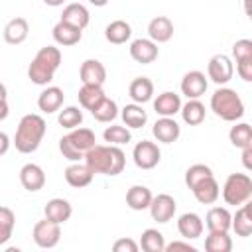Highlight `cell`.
I'll return each instance as SVG.
<instances>
[{
    "instance_id": "cell-1",
    "label": "cell",
    "mask_w": 252,
    "mask_h": 252,
    "mask_svg": "<svg viewBox=\"0 0 252 252\" xmlns=\"http://www.w3.org/2000/svg\"><path fill=\"white\" fill-rule=\"evenodd\" d=\"M83 159L93 173H102V175H118L126 165L124 152L120 150V146H112V144L108 146L94 144L91 150L85 152Z\"/></svg>"
},
{
    "instance_id": "cell-2",
    "label": "cell",
    "mask_w": 252,
    "mask_h": 252,
    "mask_svg": "<svg viewBox=\"0 0 252 252\" xmlns=\"http://www.w3.org/2000/svg\"><path fill=\"white\" fill-rule=\"evenodd\" d=\"M45 120L39 114H26L22 116L16 134H14V146L20 154H32L39 148L43 136H45Z\"/></svg>"
},
{
    "instance_id": "cell-3",
    "label": "cell",
    "mask_w": 252,
    "mask_h": 252,
    "mask_svg": "<svg viewBox=\"0 0 252 252\" xmlns=\"http://www.w3.org/2000/svg\"><path fill=\"white\" fill-rule=\"evenodd\" d=\"M211 110L226 122H236L244 116V102L236 91L220 87L211 94Z\"/></svg>"
},
{
    "instance_id": "cell-4",
    "label": "cell",
    "mask_w": 252,
    "mask_h": 252,
    "mask_svg": "<svg viewBox=\"0 0 252 252\" xmlns=\"http://www.w3.org/2000/svg\"><path fill=\"white\" fill-rule=\"evenodd\" d=\"M252 197V179L246 173H230L222 185V199L226 205L240 207Z\"/></svg>"
},
{
    "instance_id": "cell-5",
    "label": "cell",
    "mask_w": 252,
    "mask_h": 252,
    "mask_svg": "<svg viewBox=\"0 0 252 252\" xmlns=\"http://www.w3.org/2000/svg\"><path fill=\"white\" fill-rule=\"evenodd\" d=\"M32 236H33V242L39 248H53L61 240V224L53 222L49 219L37 220L35 226H33V234Z\"/></svg>"
},
{
    "instance_id": "cell-6",
    "label": "cell",
    "mask_w": 252,
    "mask_h": 252,
    "mask_svg": "<svg viewBox=\"0 0 252 252\" xmlns=\"http://www.w3.org/2000/svg\"><path fill=\"white\" fill-rule=\"evenodd\" d=\"M207 75H209V79H211L213 83H217V85H226V83L232 79V75H234V65H232L230 57L224 55V53L213 55V57L209 59V63H207Z\"/></svg>"
},
{
    "instance_id": "cell-7",
    "label": "cell",
    "mask_w": 252,
    "mask_h": 252,
    "mask_svg": "<svg viewBox=\"0 0 252 252\" xmlns=\"http://www.w3.org/2000/svg\"><path fill=\"white\" fill-rule=\"evenodd\" d=\"M132 158H134V163L140 169H154L159 163V159H161V152H159V148H158L156 142L142 140V142H138L134 146Z\"/></svg>"
},
{
    "instance_id": "cell-8",
    "label": "cell",
    "mask_w": 252,
    "mask_h": 252,
    "mask_svg": "<svg viewBox=\"0 0 252 252\" xmlns=\"http://www.w3.org/2000/svg\"><path fill=\"white\" fill-rule=\"evenodd\" d=\"M150 215H152V219L156 220V222H169L171 219H173V215H175V211H177V203H175V199L171 197V195H167V193H159V195H156V197H152V203H150Z\"/></svg>"
},
{
    "instance_id": "cell-9",
    "label": "cell",
    "mask_w": 252,
    "mask_h": 252,
    "mask_svg": "<svg viewBox=\"0 0 252 252\" xmlns=\"http://www.w3.org/2000/svg\"><path fill=\"white\" fill-rule=\"evenodd\" d=\"M158 43L152 41L150 37H138L130 43V57L136 61V63H142V65H148V63H154L158 59Z\"/></svg>"
},
{
    "instance_id": "cell-10",
    "label": "cell",
    "mask_w": 252,
    "mask_h": 252,
    "mask_svg": "<svg viewBox=\"0 0 252 252\" xmlns=\"http://www.w3.org/2000/svg\"><path fill=\"white\" fill-rule=\"evenodd\" d=\"M152 134L161 144H173L181 136V128L173 120V116H161V118L156 120L154 128H152Z\"/></svg>"
},
{
    "instance_id": "cell-11",
    "label": "cell",
    "mask_w": 252,
    "mask_h": 252,
    "mask_svg": "<svg viewBox=\"0 0 252 252\" xmlns=\"http://www.w3.org/2000/svg\"><path fill=\"white\" fill-rule=\"evenodd\" d=\"M207 87H209L207 77L201 71H189L181 79V93L187 98H199V96H203L205 91H207Z\"/></svg>"
},
{
    "instance_id": "cell-12",
    "label": "cell",
    "mask_w": 252,
    "mask_h": 252,
    "mask_svg": "<svg viewBox=\"0 0 252 252\" xmlns=\"http://www.w3.org/2000/svg\"><path fill=\"white\" fill-rule=\"evenodd\" d=\"M20 183L26 191L35 193V191L43 189V185H45V171L37 163H26L20 169Z\"/></svg>"
},
{
    "instance_id": "cell-13",
    "label": "cell",
    "mask_w": 252,
    "mask_h": 252,
    "mask_svg": "<svg viewBox=\"0 0 252 252\" xmlns=\"http://www.w3.org/2000/svg\"><path fill=\"white\" fill-rule=\"evenodd\" d=\"M177 230L185 240H195L203 234L205 222L197 213H183L177 219Z\"/></svg>"
},
{
    "instance_id": "cell-14",
    "label": "cell",
    "mask_w": 252,
    "mask_h": 252,
    "mask_svg": "<svg viewBox=\"0 0 252 252\" xmlns=\"http://www.w3.org/2000/svg\"><path fill=\"white\" fill-rule=\"evenodd\" d=\"M43 215H45V219L63 224V222H67V220L71 219V215H73V207H71V203H69L67 199L55 197V199H49V201L45 203V207H43Z\"/></svg>"
},
{
    "instance_id": "cell-15",
    "label": "cell",
    "mask_w": 252,
    "mask_h": 252,
    "mask_svg": "<svg viewBox=\"0 0 252 252\" xmlns=\"http://www.w3.org/2000/svg\"><path fill=\"white\" fill-rule=\"evenodd\" d=\"M81 81L83 85H104L106 81V67L98 59H85L81 65Z\"/></svg>"
},
{
    "instance_id": "cell-16",
    "label": "cell",
    "mask_w": 252,
    "mask_h": 252,
    "mask_svg": "<svg viewBox=\"0 0 252 252\" xmlns=\"http://www.w3.org/2000/svg\"><path fill=\"white\" fill-rule=\"evenodd\" d=\"M252 205L246 201V203H242L238 209H236V213H234V217L230 219V228L236 232V236H240V238H246V236H250L252 234Z\"/></svg>"
},
{
    "instance_id": "cell-17",
    "label": "cell",
    "mask_w": 252,
    "mask_h": 252,
    "mask_svg": "<svg viewBox=\"0 0 252 252\" xmlns=\"http://www.w3.org/2000/svg\"><path fill=\"white\" fill-rule=\"evenodd\" d=\"M148 35L156 43H165L173 37V22L167 16H156L148 24Z\"/></svg>"
},
{
    "instance_id": "cell-18",
    "label": "cell",
    "mask_w": 252,
    "mask_h": 252,
    "mask_svg": "<svg viewBox=\"0 0 252 252\" xmlns=\"http://www.w3.org/2000/svg\"><path fill=\"white\" fill-rule=\"evenodd\" d=\"M30 33V24L26 18H12L4 26V41L10 45H20L28 39Z\"/></svg>"
},
{
    "instance_id": "cell-19",
    "label": "cell",
    "mask_w": 252,
    "mask_h": 252,
    "mask_svg": "<svg viewBox=\"0 0 252 252\" xmlns=\"http://www.w3.org/2000/svg\"><path fill=\"white\" fill-rule=\"evenodd\" d=\"M61 22H65V24H69V26H75V28H79V30H85V28L89 26V22H91V14H89V10H87L83 4L73 2V4H67V6L63 8Z\"/></svg>"
},
{
    "instance_id": "cell-20",
    "label": "cell",
    "mask_w": 252,
    "mask_h": 252,
    "mask_svg": "<svg viewBox=\"0 0 252 252\" xmlns=\"http://www.w3.org/2000/svg\"><path fill=\"white\" fill-rule=\"evenodd\" d=\"M63 100H65V94H63V91L59 87H47L37 96V106H39L41 112L53 114L63 106Z\"/></svg>"
},
{
    "instance_id": "cell-21",
    "label": "cell",
    "mask_w": 252,
    "mask_h": 252,
    "mask_svg": "<svg viewBox=\"0 0 252 252\" xmlns=\"http://www.w3.org/2000/svg\"><path fill=\"white\" fill-rule=\"evenodd\" d=\"M191 191H193L195 199H197L201 205H213V203L219 199V195H220V189H219V183H217L215 175L205 177V179L199 181Z\"/></svg>"
},
{
    "instance_id": "cell-22",
    "label": "cell",
    "mask_w": 252,
    "mask_h": 252,
    "mask_svg": "<svg viewBox=\"0 0 252 252\" xmlns=\"http://www.w3.org/2000/svg\"><path fill=\"white\" fill-rule=\"evenodd\" d=\"M53 39H55V43H59V45H63V47H69V45H77L79 41H81V37H83V30H79V28H75V26H69V24H65V22H57L55 26H53Z\"/></svg>"
},
{
    "instance_id": "cell-23",
    "label": "cell",
    "mask_w": 252,
    "mask_h": 252,
    "mask_svg": "<svg viewBox=\"0 0 252 252\" xmlns=\"http://www.w3.org/2000/svg\"><path fill=\"white\" fill-rule=\"evenodd\" d=\"M93 171L87 167V163H81V161H73L67 169H65V181L71 185V187H87L91 181H93Z\"/></svg>"
},
{
    "instance_id": "cell-24",
    "label": "cell",
    "mask_w": 252,
    "mask_h": 252,
    "mask_svg": "<svg viewBox=\"0 0 252 252\" xmlns=\"http://www.w3.org/2000/svg\"><path fill=\"white\" fill-rule=\"evenodd\" d=\"M179 108H181V98L177 93H171V91L158 94V98L154 100V110L159 116H175Z\"/></svg>"
},
{
    "instance_id": "cell-25",
    "label": "cell",
    "mask_w": 252,
    "mask_h": 252,
    "mask_svg": "<svg viewBox=\"0 0 252 252\" xmlns=\"http://www.w3.org/2000/svg\"><path fill=\"white\" fill-rule=\"evenodd\" d=\"M152 191L146 187V185H132L128 191H126V205L132 209V211H144L150 207L152 203Z\"/></svg>"
},
{
    "instance_id": "cell-26",
    "label": "cell",
    "mask_w": 252,
    "mask_h": 252,
    "mask_svg": "<svg viewBox=\"0 0 252 252\" xmlns=\"http://www.w3.org/2000/svg\"><path fill=\"white\" fill-rule=\"evenodd\" d=\"M104 37L114 45H122L132 37V26L124 20H114L104 28Z\"/></svg>"
},
{
    "instance_id": "cell-27",
    "label": "cell",
    "mask_w": 252,
    "mask_h": 252,
    "mask_svg": "<svg viewBox=\"0 0 252 252\" xmlns=\"http://www.w3.org/2000/svg\"><path fill=\"white\" fill-rule=\"evenodd\" d=\"M128 94L134 102L144 104V102L152 100V96H154V83L148 77H136L128 87Z\"/></svg>"
},
{
    "instance_id": "cell-28",
    "label": "cell",
    "mask_w": 252,
    "mask_h": 252,
    "mask_svg": "<svg viewBox=\"0 0 252 252\" xmlns=\"http://www.w3.org/2000/svg\"><path fill=\"white\" fill-rule=\"evenodd\" d=\"M179 112L183 122L189 126H199L205 120V104L199 98H187V102L181 104Z\"/></svg>"
},
{
    "instance_id": "cell-29",
    "label": "cell",
    "mask_w": 252,
    "mask_h": 252,
    "mask_svg": "<svg viewBox=\"0 0 252 252\" xmlns=\"http://www.w3.org/2000/svg\"><path fill=\"white\" fill-rule=\"evenodd\" d=\"M67 140H69L71 146H73L75 150H79L83 156H85V152L91 150V148L94 146V142H96L94 132H93L91 128H81V126L73 128V130L67 134Z\"/></svg>"
},
{
    "instance_id": "cell-30",
    "label": "cell",
    "mask_w": 252,
    "mask_h": 252,
    "mask_svg": "<svg viewBox=\"0 0 252 252\" xmlns=\"http://www.w3.org/2000/svg\"><path fill=\"white\" fill-rule=\"evenodd\" d=\"M230 219L232 215L228 213L226 207H213L209 209L207 217H205V224L209 230H230Z\"/></svg>"
},
{
    "instance_id": "cell-31",
    "label": "cell",
    "mask_w": 252,
    "mask_h": 252,
    "mask_svg": "<svg viewBox=\"0 0 252 252\" xmlns=\"http://www.w3.org/2000/svg\"><path fill=\"white\" fill-rule=\"evenodd\" d=\"M205 250L207 252H230L232 250V238L226 230H209L205 238Z\"/></svg>"
},
{
    "instance_id": "cell-32",
    "label": "cell",
    "mask_w": 252,
    "mask_h": 252,
    "mask_svg": "<svg viewBox=\"0 0 252 252\" xmlns=\"http://www.w3.org/2000/svg\"><path fill=\"white\" fill-rule=\"evenodd\" d=\"M126 128H142L146 122H148V112L142 108V104L138 102H132V104H126L120 112Z\"/></svg>"
},
{
    "instance_id": "cell-33",
    "label": "cell",
    "mask_w": 252,
    "mask_h": 252,
    "mask_svg": "<svg viewBox=\"0 0 252 252\" xmlns=\"http://www.w3.org/2000/svg\"><path fill=\"white\" fill-rule=\"evenodd\" d=\"M79 102H81V106L83 108H87V110H91V108H94L106 94H104V91H102V85H83L81 89H79Z\"/></svg>"
},
{
    "instance_id": "cell-34",
    "label": "cell",
    "mask_w": 252,
    "mask_h": 252,
    "mask_svg": "<svg viewBox=\"0 0 252 252\" xmlns=\"http://www.w3.org/2000/svg\"><path fill=\"white\" fill-rule=\"evenodd\" d=\"M140 248L144 252H163L165 240L158 228H146L140 236Z\"/></svg>"
},
{
    "instance_id": "cell-35",
    "label": "cell",
    "mask_w": 252,
    "mask_h": 252,
    "mask_svg": "<svg viewBox=\"0 0 252 252\" xmlns=\"http://www.w3.org/2000/svg\"><path fill=\"white\" fill-rule=\"evenodd\" d=\"M228 140L234 148H246V146H252V126L246 124V122H238L230 128L228 132Z\"/></svg>"
},
{
    "instance_id": "cell-36",
    "label": "cell",
    "mask_w": 252,
    "mask_h": 252,
    "mask_svg": "<svg viewBox=\"0 0 252 252\" xmlns=\"http://www.w3.org/2000/svg\"><path fill=\"white\" fill-rule=\"evenodd\" d=\"M37 63H41L43 67H47L49 71H57L59 69V65H61V51H59V47H55V45H45V47H41L37 53H35V57H33Z\"/></svg>"
},
{
    "instance_id": "cell-37",
    "label": "cell",
    "mask_w": 252,
    "mask_h": 252,
    "mask_svg": "<svg viewBox=\"0 0 252 252\" xmlns=\"http://www.w3.org/2000/svg\"><path fill=\"white\" fill-rule=\"evenodd\" d=\"M91 114H93L94 120H98V122H112V120L118 116V104H116L112 98L104 96L94 108H91Z\"/></svg>"
},
{
    "instance_id": "cell-38",
    "label": "cell",
    "mask_w": 252,
    "mask_h": 252,
    "mask_svg": "<svg viewBox=\"0 0 252 252\" xmlns=\"http://www.w3.org/2000/svg\"><path fill=\"white\" fill-rule=\"evenodd\" d=\"M53 71H49L47 67H43L41 63H37L35 59H32L30 67H28V77L33 85H41V87H47L51 81H53Z\"/></svg>"
},
{
    "instance_id": "cell-39",
    "label": "cell",
    "mask_w": 252,
    "mask_h": 252,
    "mask_svg": "<svg viewBox=\"0 0 252 252\" xmlns=\"http://www.w3.org/2000/svg\"><path fill=\"white\" fill-rule=\"evenodd\" d=\"M102 138H104V142H108V144H112V146H122V144H128V142L132 140V134H130V130H128L126 126H116V124H112V126H108V128L102 132Z\"/></svg>"
},
{
    "instance_id": "cell-40",
    "label": "cell",
    "mask_w": 252,
    "mask_h": 252,
    "mask_svg": "<svg viewBox=\"0 0 252 252\" xmlns=\"http://www.w3.org/2000/svg\"><path fill=\"white\" fill-rule=\"evenodd\" d=\"M16 215L8 207H0V244H6L14 232Z\"/></svg>"
},
{
    "instance_id": "cell-41",
    "label": "cell",
    "mask_w": 252,
    "mask_h": 252,
    "mask_svg": "<svg viewBox=\"0 0 252 252\" xmlns=\"http://www.w3.org/2000/svg\"><path fill=\"white\" fill-rule=\"evenodd\" d=\"M57 122H59L63 128L73 130V128L81 126V122H83V110H79L77 106H67V108L59 110Z\"/></svg>"
},
{
    "instance_id": "cell-42",
    "label": "cell",
    "mask_w": 252,
    "mask_h": 252,
    "mask_svg": "<svg viewBox=\"0 0 252 252\" xmlns=\"http://www.w3.org/2000/svg\"><path fill=\"white\" fill-rule=\"evenodd\" d=\"M211 175H213V169H211L209 165H205V163H195V165H191V167L185 171V183H187L189 189H193L199 181H203L205 177H211Z\"/></svg>"
},
{
    "instance_id": "cell-43",
    "label": "cell",
    "mask_w": 252,
    "mask_h": 252,
    "mask_svg": "<svg viewBox=\"0 0 252 252\" xmlns=\"http://www.w3.org/2000/svg\"><path fill=\"white\" fill-rule=\"evenodd\" d=\"M232 57L236 61L242 59H252V41L250 39H238L232 45Z\"/></svg>"
},
{
    "instance_id": "cell-44",
    "label": "cell",
    "mask_w": 252,
    "mask_h": 252,
    "mask_svg": "<svg viewBox=\"0 0 252 252\" xmlns=\"http://www.w3.org/2000/svg\"><path fill=\"white\" fill-rule=\"evenodd\" d=\"M59 152H61V156H63L65 159H69V161H81V159H83V154L71 146V142L67 140V136H63V138L59 140Z\"/></svg>"
},
{
    "instance_id": "cell-45",
    "label": "cell",
    "mask_w": 252,
    "mask_h": 252,
    "mask_svg": "<svg viewBox=\"0 0 252 252\" xmlns=\"http://www.w3.org/2000/svg\"><path fill=\"white\" fill-rule=\"evenodd\" d=\"M138 242L136 240H132V238H118L114 244H112V250L114 252H138Z\"/></svg>"
},
{
    "instance_id": "cell-46",
    "label": "cell",
    "mask_w": 252,
    "mask_h": 252,
    "mask_svg": "<svg viewBox=\"0 0 252 252\" xmlns=\"http://www.w3.org/2000/svg\"><path fill=\"white\" fill-rule=\"evenodd\" d=\"M236 73L242 81L250 83L252 81V59H242V61H236Z\"/></svg>"
},
{
    "instance_id": "cell-47",
    "label": "cell",
    "mask_w": 252,
    "mask_h": 252,
    "mask_svg": "<svg viewBox=\"0 0 252 252\" xmlns=\"http://www.w3.org/2000/svg\"><path fill=\"white\" fill-rule=\"evenodd\" d=\"M175 250H185V252H197L195 246H191L189 242H183V240H173L169 244H165L163 252H175Z\"/></svg>"
},
{
    "instance_id": "cell-48",
    "label": "cell",
    "mask_w": 252,
    "mask_h": 252,
    "mask_svg": "<svg viewBox=\"0 0 252 252\" xmlns=\"http://www.w3.org/2000/svg\"><path fill=\"white\" fill-rule=\"evenodd\" d=\"M242 163L246 169H252V146L242 148Z\"/></svg>"
},
{
    "instance_id": "cell-49",
    "label": "cell",
    "mask_w": 252,
    "mask_h": 252,
    "mask_svg": "<svg viewBox=\"0 0 252 252\" xmlns=\"http://www.w3.org/2000/svg\"><path fill=\"white\" fill-rule=\"evenodd\" d=\"M10 150V138L6 132H0V156H4Z\"/></svg>"
},
{
    "instance_id": "cell-50",
    "label": "cell",
    "mask_w": 252,
    "mask_h": 252,
    "mask_svg": "<svg viewBox=\"0 0 252 252\" xmlns=\"http://www.w3.org/2000/svg\"><path fill=\"white\" fill-rule=\"evenodd\" d=\"M8 114H10V106H8V102H6V100H0V120H6Z\"/></svg>"
},
{
    "instance_id": "cell-51",
    "label": "cell",
    "mask_w": 252,
    "mask_h": 252,
    "mask_svg": "<svg viewBox=\"0 0 252 252\" xmlns=\"http://www.w3.org/2000/svg\"><path fill=\"white\" fill-rule=\"evenodd\" d=\"M6 96H8V91H6V85H4V83H0V100H6Z\"/></svg>"
},
{
    "instance_id": "cell-52",
    "label": "cell",
    "mask_w": 252,
    "mask_h": 252,
    "mask_svg": "<svg viewBox=\"0 0 252 252\" xmlns=\"http://www.w3.org/2000/svg\"><path fill=\"white\" fill-rule=\"evenodd\" d=\"M43 2H45L47 6H61L65 0H43Z\"/></svg>"
},
{
    "instance_id": "cell-53",
    "label": "cell",
    "mask_w": 252,
    "mask_h": 252,
    "mask_svg": "<svg viewBox=\"0 0 252 252\" xmlns=\"http://www.w3.org/2000/svg\"><path fill=\"white\" fill-rule=\"evenodd\" d=\"M93 6H106L108 4V0H89Z\"/></svg>"
}]
</instances>
